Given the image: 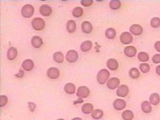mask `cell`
<instances>
[{
	"label": "cell",
	"instance_id": "cell-1",
	"mask_svg": "<svg viewBox=\"0 0 160 120\" xmlns=\"http://www.w3.org/2000/svg\"><path fill=\"white\" fill-rule=\"evenodd\" d=\"M109 77V72L106 69H103L100 70L97 75L98 82L101 85H103L106 83Z\"/></svg>",
	"mask_w": 160,
	"mask_h": 120
},
{
	"label": "cell",
	"instance_id": "cell-2",
	"mask_svg": "<svg viewBox=\"0 0 160 120\" xmlns=\"http://www.w3.org/2000/svg\"><path fill=\"white\" fill-rule=\"evenodd\" d=\"M32 25L33 29L36 31H41L45 27V22L44 20L40 18H36L32 20Z\"/></svg>",
	"mask_w": 160,
	"mask_h": 120
},
{
	"label": "cell",
	"instance_id": "cell-3",
	"mask_svg": "<svg viewBox=\"0 0 160 120\" xmlns=\"http://www.w3.org/2000/svg\"><path fill=\"white\" fill-rule=\"evenodd\" d=\"M34 7L31 4L24 5L21 9L22 16L24 18H26L32 17L34 14Z\"/></svg>",
	"mask_w": 160,
	"mask_h": 120
},
{
	"label": "cell",
	"instance_id": "cell-4",
	"mask_svg": "<svg viewBox=\"0 0 160 120\" xmlns=\"http://www.w3.org/2000/svg\"><path fill=\"white\" fill-rule=\"evenodd\" d=\"M90 91L87 86H80L77 90L76 95L79 98H86L90 95Z\"/></svg>",
	"mask_w": 160,
	"mask_h": 120
},
{
	"label": "cell",
	"instance_id": "cell-5",
	"mask_svg": "<svg viewBox=\"0 0 160 120\" xmlns=\"http://www.w3.org/2000/svg\"><path fill=\"white\" fill-rule=\"evenodd\" d=\"M78 58V54L75 50H70L67 52L66 55V59L69 63H74L77 61Z\"/></svg>",
	"mask_w": 160,
	"mask_h": 120
},
{
	"label": "cell",
	"instance_id": "cell-6",
	"mask_svg": "<svg viewBox=\"0 0 160 120\" xmlns=\"http://www.w3.org/2000/svg\"><path fill=\"white\" fill-rule=\"evenodd\" d=\"M120 41L122 43L125 45L130 44L133 41L132 35L128 32L123 33L120 37Z\"/></svg>",
	"mask_w": 160,
	"mask_h": 120
},
{
	"label": "cell",
	"instance_id": "cell-7",
	"mask_svg": "<svg viewBox=\"0 0 160 120\" xmlns=\"http://www.w3.org/2000/svg\"><path fill=\"white\" fill-rule=\"evenodd\" d=\"M47 75L51 79H57L59 76V70L57 68L51 67L48 70Z\"/></svg>",
	"mask_w": 160,
	"mask_h": 120
},
{
	"label": "cell",
	"instance_id": "cell-8",
	"mask_svg": "<svg viewBox=\"0 0 160 120\" xmlns=\"http://www.w3.org/2000/svg\"><path fill=\"white\" fill-rule=\"evenodd\" d=\"M126 103L125 100L121 99H117L113 103L114 108L118 111H121L125 108Z\"/></svg>",
	"mask_w": 160,
	"mask_h": 120
},
{
	"label": "cell",
	"instance_id": "cell-9",
	"mask_svg": "<svg viewBox=\"0 0 160 120\" xmlns=\"http://www.w3.org/2000/svg\"><path fill=\"white\" fill-rule=\"evenodd\" d=\"M120 83V81L118 78H112L108 80L107 83V86L110 89H114L118 87Z\"/></svg>",
	"mask_w": 160,
	"mask_h": 120
},
{
	"label": "cell",
	"instance_id": "cell-10",
	"mask_svg": "<svg viewBox=\"0 0 160 120\" xmlns=\"http://www.w3.org/2000/svg\"><path fill=\"white\" fill-rule=\"evenodd\" d=\"M129 93V88L125 85H121L117 89L116 94L120 97H125Z\"/></svg>",
	"mask_w": 160,
	"mask_h": 120
},
{
	"label": "cell",
	"instance_id": "cell-11",
	"mask_svg": "<svg viewBox=\"0 0 160 120\" xmlns=\"http://www.w3.org/2000/svg\"><path fill=\"white\" fill-rule=\"evenodd\" d=\"M40 13L45 16H50L52 13V8L47 4H43L40 8Z\"/></svg>",
	"mask_w": 160,
	"mask_h": 120
},
{
	"label": "cell",
	"instance_id": "cell-12",
	"mask_svg": "<svg viewBox=\"0 0 160 120\" xmlns=\"http://www.w3.org/2000/svg\"><path fill=\"white\" fill-rule=\"evenodd\" d=\"M124 53L128 57H133L137 55V50L134 46H128L125 48Z\"/></svg>",
	"mask_w": 160,
	"mask_h": 120
},
{
	"label": "cell",
	"instance_id": "cell-13",
	"mask_svg": "<svg viewBox=\"0 0 160 120\" xmlns=\"http://www.w3.org/2000/svg\"><path fill=\"white\" fill-rule=\"evenodd\" d=\"M34 62L32 59L24 60L22 63V68H23L24 70L27 71L32 70L33 68H34Z\"/></svg>",
	"mask_w": 160,
	"mask_h": 120
},
{
	"label": "cell",
	"instance_id": "cell-14",
	"mask_svg": "<svg viewBox=\"0 0 160 120\" xmlns=\"http://www.w3.org/2000/svg\"><path fill=\"white\" fill-rule=\"evenodd\" d=\"M43 40L40 37L35 36V37L32 38V45L35 48H39L43 45Z\"/></svg>",
	"mask_w": 160,
	"mask_h": 120
},
{
	"label": "cell",
	"instance_id": "cell-15",
	"mask_svg": "<svg viewBox=\"0 0 160 120\" xmlns=\"http://www.w3.org/2000/svg\"><path fill=\"white\" fill-rule=\"evenodd\" d=\"M107 67L112 71H115L118 68V63L115 59L111 58L108 60L106 63Z\"/></svg>",
	"mask_w": 160,
	"mask_h": 120
},
{
	"label": "cell",
	"instance_id": "cell-16",
	"mask_svg": "<svg viewBox=\"0 0 160 120\" xmlns=\"http://www.w3.org/2000/svg\"><path fill=\"white\" fill-rule=\"evenodd\" d=\"M130 30V32L135 36H139L143 33V28L139 25H133Z\"/></svg>",
	"mask_w": 160,
	"mask_h": 120
},
{
	"label": "cell",
	"instance_id": "cell-17",
	"mask_svg": "<svg viewBox=\"0 0 160 120\" xmlns=\"http://www.w3.org/2000/svg\"><path fill=\"white\" fill-rule=\"evenodd\" d=\"M81 29L84 33H90L93 30V26L89 21H84L81 25Z\"/></svg>",
	"mask_w": 160,
	"mask_h": 120
},
{
	"label": "cell",
	"instance_id": "cell-18",
	"mask_svg": "<svg viewBox=\"0 0 160 120\" xmlns=\"http://www.w3.org/2000/svg\"><path fill=\"white\" fill-rule=\"evenodd\" d=\"M64 89H65V91L66 93L69 94H74L75 93L76 86L75 85H74V84L71 83H68L66 84V85L65 86V88H64Z\"/></svg>",
	"mask_w": 160,
	"mask_h": 120
},
{
	"label": "cell",
	"instance_id": "cell-19",
	"mask_svg": "<svg viewBox=\"0 0 160 120\" xmlns=\"http://www.w3.org/2000/svg\"><path fill=\"white\" fill-rule=\"evenodd\" d=\"M18 55L17 50L14 47H11L8 49L7 53V57L10 60L15 59Z\"/></svg>",
	"mask_w": 160,
	"mask_h": 120
},
{
	"label": "cell",
	"instance_id": "cell-20",
	"mask_svg": "<svg viewBox=\"0 0 160 120\" xmlns=\"http://www.w3.org/2000/svg\"><path fill=\"white\" fill-rule=\"evenodd\" d=\"M81 110L83 113L87 114V115H88V114L92 113L93 110V105L91 104V103H85L83 105L81 108Z\"/></svg>",
	"mask_w": 160,
	"mask_h": 120
},
{
	"label": "cell",
	"instance_id": "cell-21",
	"mask_svg": "<svg viewBox=\"0 0 160 120\" xmlns=\"http://www.w3.org/2000/svg\"><path fill=\"white\" fill-rule=\"evenodd\" d=\"M92 46H93V43L91 41L89 40L85 41L81 45V50L83 52H87L91 49Z\"/></svg>",
	"mask_w": 160,
	"mask_h": 120
},
{
	"label": "cell",
	"instance_id": "cell-22",
	"mask_svg": "<svg viewBox=\"0 0 160 120\" xmlns=\"http://www.w3.org/2000/svg\"><path fill=\"white\" fill-rule=\"evenodd\" d=\"M66 28L68 31L70 33H74L75 31L76 28V22L74 20H70L68 21L66 24Z\"/></svg>",
	"mask_w": 160,
	"mask_h": 120
},
{
	"label": "cell",
	"instance_id": "cell-23",
	"mask_svg": "<svg viewBox=\"0 0 160 120\" xmlns=\"http://www.w3.org/2000/svg\"><path fill=\"white\" fill-rule=\"evenodd\" d=\"M141 108L142 111L145 113H149L151 111L152 108H151V105L150 102L145 101H143L142 103H141Z\"/></svg>",
	"mask_w": 160,
	"mask_h": 120
},
{
	"label": "cell",
	"instance_id": "cell-24",
	"mask_svg": "<svg viewBox=\"0 0 160 120\" xmlns=\"http://www.w3.org/2000/svg\"><path fill=\"white\" fill-rule=\"evenodd\" d=\"M53 59L54 60V61H56L57 63H61L64 61L65 56L60 51H58L55 53L53 55Z\"/></svg>",
	"mask_w": 160,
	"mask_h": 120
},
{
	"label": "cell",
	"instance_id": "cell-25",
	"mask_svg": "<svg viewBox=\"0 0 160 120\" xmlns=\"http://www.w3.org/2000/svg\"><path fill=\"white\" fill-rule=\"evenodd\" d=\"M160 101L159 95L158 93H153L150 97V103L153 105H157Z\"/></svg>",
	"mask_w": 160,
	"mask_h": 120
},
{
	"label": "cell",
	"instance_id": "cell-26",
	"mask_svg": "<svg viewBox=\"0 0 160 120\" xmlns=\"http://www.w3.org/2000/svg\"><path fill=\"white\" fill-rule=\"evenodd\" d=\"M122 118L124 120H132L134 118V114L130 110H125L122 113Z\"/></svg>",
	"mask_w": 160,
	"mask_h": 120
},
{
	"label": "cell",
	"instance_id": "cell-27",
	"mask_svg": "<svg viewBox=\"0 0 160 120\" xmlns=\"http://www.w3.org/2000/svg\"><path fill=\"white\" fill-rule=\"evenodd\" d=\"M103 111L101 110L97 109L93 111L91 114V116L95 119H100L103 116Z\"/></svg>",
	"mask_w": 160,
	"mask_h": 120
},
{
	"label": "cell",
	"instance_id": "cell-28",
	"mask_svg": "<svg viewBox=\"0 0 160 120\" xmlns=\"http://www.w3.org/2000/svg\"><path fill=\"white\" fill-rule=\"evenodd\" d=\"M116 30L112 28L107 29L106 31V33H105V35H106V38L108 39H110V40L113 39L116 37Z\"/></svg>",
	"mask_w": 160,
	"mask_h": 120
},
{
	"label": "cell",
	"instance_id": "cell-29",
	"mask_svg": "<svg viewBox=\"0 0 160 120\" xmlns=\"http://www.w3.org/2000/svg\"><path fill=\"white\" fill-rule=\"evenodd\" d=\"M129 75H130V76L133 79H137L139 77L140 73L139 71L137 68H133L130 70V72H129Z\"/></svg>",
	"mask_w": 160,
	"mask_h": 120
},
{
	"label": "cell",
	"instance_id": "cell-30",
	"mask_svg": "<svg viewBox=\"0 0 160 120\" xmlns=\"http://www.w3.org/2000/svg\"><path fill=\"white\" fill-rule=\"evenodd\" d=\"M72 13H73V15L76 18L81 17L83 14V10L81 7H76L73 9Z\"/></svg>",
	"mask_w": 160,
	"mask_h": 120
},
{
	"label": "cell",
	"instance_id": "cell-31",
	"mask_svg": "<svg viewBox=\"0 0 160 120\" xmlns=\"http://www.w3.org/2000/svg\"><path fill=\"white\" fill-rule=\"evenodd\" d=\"M121 2L117 0H113L109 3V7L112 10H118L121 7Z\"/></svg>",
	"mask_w": 160,
	"mask_h": 120
},
{
	"label": "cell",
	"instance_id": "cell-32",
	"mask_svg": "<svg viewBox=\"0 0 160 120\" xmlns=\"http://www.w3.org/2000/svg\"><path fill=\"white\" fill-rule=\"evenodd\" d=\"M138 58L141 61L143 62L148 61L149 60V55L145 52H140L138 54Z\"/></svg>",
	"mask_w": 160,
	"mask_h": 120
},
{
	"label": "cell",
	"instance_id": "cell-33",
	"mask_svg": "<svg viewBox=\"0 0 160 120\" xmlns=\"http://www.w3.org/2000/svg\"><path fill=\"white\" fill-rule=\"evenodd\" d=\"M139 69L143 73H146L150 71V67L148 64L146 63H142L139 65Z\"/></svg>",
	"mask_w": 160,
	"mask_h": 120
},
{
	"label": "cell",
	"instance_id": "cell-34",
	"mask_svg": "<svg viewBox=\"0 0 160 120\" xmlns=\"http://www.w3.org/2000/svg\"><path fill=\"white\" fill-rule=\"evenodd\" d=\"M151 25L153 28H158L160 26V19L159 18L155 17L151 20Z\"/></svg>",
	"mask_w": 160,
	"mask_h": 120
},
{
	"label": "cell",
	"instance_id": "cell-35",
	"mask_svg": "<svg viewBox=\"0 0 160 120\" xmlns=\"http://www.w3.org/2000/svg\"><path fill=\"white\" fill-rule=\"evenodd\" d=\"M8 101V99L7 97H6L5 95H1V97H0V106H1V107H3L7 105Z\"/></svg>",
	"mask_w": 160,
	"mask_h": 120
},
{
	"label": "cell",
	"instance_id": "cell-36",
	"mask_svg": "<svg viewBox=\"0 0 160 120\" xmlns=\"http://www.w3.org/2000/svg\"><path fill=\"white\" fill-rule=\"evenodd\" d=\"M93 1L92 0H83L81 1V4L84 6V7H90L92 4H93Z\"/></svg>",
	"mask_w": 160,
	"mask_h": 120
},
{
	"label": "cell",
	"instance_id": "cell-37",
	"mask_svg": "<svg viewBox=\"0 0 160 120\" xmlns=\"http://www.w3.org/2000/svg\"><path fill=\"white\" fill-rule=\"evenodd\" d=\"M152 60L154 63H160V54H157V55L153 56L152 58Z\"/></svg>",
	"mask_w": 160,
	"mask_h": 120
},
{
	"label": "cell",
	"instance_id": "cell-38",
	"mask_svg": "<svg viewBox=\"0 0 160 120\" xmlns=\"http://www.w3.org/2000/svg\"><path fill=\"white\" fill-rule=\"evenodd\" d=\"M28 106L31 111H34L36 109V105L34 103H32V102H29Z\"/></svg>",
	"mask_w": 160,
	"mask_h": 120
},
{
	"label": "cell",
	"instance_id": "cell-39",
	"mask_svg": "<svg viewBox=\"0 0 160 120\" xmlns=\"http://www.w3.org/2000/svg\"><path fill=\"white\" fill-rule=\"evenodd\" d=\"M155 48L158 52H160V41H159L156 42L155 44Z\"/></svg>",
	"mask_w": 160,
	"mask_h": 120
},
{
	"label": "cell",
	"instance_id": "cell-40",
	"mask_svg": "<svg viewBox=\"0 0 160 120\" xmlns=\"http://www.w3.org/2000/svg\"><path fill=\"white\" fill-rule=\"evenodd\" d=\"M156 73L160 76V65L158 66V67H156Z\"/></svg>",
	"mask_w": 160,
	"mask_h": 120
},
{
	"label": "cell",
	"instance_id": "cell-41",
	"mask_svg": "<svg viewBox=\"0 0 160 120\" xmlns=\"http://www.w3.org/2000/svg\"><path fill=\"white\" fill-rule=\"evenodd\" d=\"M72 120H82V119L80 118H78V117H76V118H74L73 119H72Z\"/></svg>",
	"mask_w": 160,
	"mask_h": 120
},
{
	"label": "cell",
	"instance_id": "cell-42",
	"mask_svg": "<svg viewBox=\"0 0 160 120\" xmlns=\"http://www.w3.org/2000/svg\"><path fill=\"white\" fill-rule=\"evenodd\" d=\"M57 120H64V119H62V118H60V119H58Z\"/></svg>",
	"mask_w": 160,
	"mask_h": 120
}]
</instances>
